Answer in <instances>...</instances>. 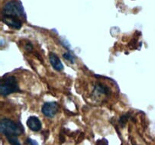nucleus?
Wrapping results in <instances>:
<instances>
[{
    "instance_id": "f257e3e1",
    "label": "nucleus",
    "mask_w": 155,
    "mask_h": 145,
    "mask_svg": "<svg viewBox=\"0 0 155 145\" xmlns=\"http://www.w3.org/2000/svg\"><path fill=\"white\" fill-rule=\"evenodd\" d=\"M23 15L24 10L21 2L17 0H11L4 6L2 20L9 27L15 29H20L22 25L21 18Z\"/></svg>"
},
{
    "instance_id": "f03ea898",
    "label": "nucleus",
    "mask_w": 155,
    "mask_h": 145,
    "mask_svg": "<svg viewBox=\"0 0 155 145\" xmlns=\"http://www.w3.org/2000/svg\"><path fill=\"white\" fill-rule=\"evenodd\" d=\"M0 131L5 137L8 136H18L24 131V128L21 124L8 118H3L0 122Z\"/></svg>"
},
{
    "instance_id": "7ed1b4c3",
    "label": "nucleus",
    "mask_w": 155,
    "mask_h": 145,
    "mask_svg": "<svg viewBox=\"0 0 155 145\" xmlns=\"http://www.w3.org/2000/svg\"><path fill=\"white\" fill-rule=\"evenodd\" d=\"M19 90L18 81L16 78L12 76L6 77L1 82L0 93L2 96H6L13 93H16Z\"/></svg>"
},
{
    "instance_id": "20e7f679",
    "label": "nucleus",
    "mask_w": 155,
    "mask_h": 145,
    "mask_svg": "<svg viewBox=\"0 0 155 145\" xmlns=\"http://www.w3.org/2000/svg\"><path fill=\"white\" fill-rule=\"evenodd\" d=\"M59 110L58 103L54 102H45L41 108V112L44 115L48 118H54Z\"/></svg>"
},
{
    "instance_id": "39448f33",
    "label": "nucleus",
    "mask_w": 155,
    "mask_h": 145,
    "mask_svg": "<svg viewBox=\"0 0 155 145\" xmlns=\"http://www.w3.org/2000/svg\"><path fill=\"white\" fill-rule=\"evenodd\" d=\"M27 125L33 131H39L41 129V122L36 116H30L27 120Z\"/></svg>"
},
{
    "instance_id": "423d86ee",
    "label": "nucleus",
    "mask_w": 155,
    "mask_h": 145,
    "mask_svg": "<svg viewBox=\"0 0 155 145\" xmlns=\"http://www.w3.org/2000/svg\"><path fill=\"white\" fill-rule=\"evenodd\" d=\"M49 61L51 66L53 67V68L55 70H57V71H61V70H64V65H63V64L61 63L59 58L54 53H50Z\"/></svg>"
},
{
    "instance_id": "0eeeda50",
    "label": "nucleus",
    "mask_w": 155,
    "mask_h": 145,
    "mask_svg": "<svg viewBox=\"0 0 155 145\" xmlns=\"http://www.w3.org/2000/svg\"><path fill=\"white\" fill-rule=\"evenodd\" d=\"M111 91L109 87L102 85V83H97L95 86L94 93L98 95H109L110 94Z\"/></svg>"
},
{
    "instance_id": "6e6552de",
    "label": "nucleus",
    "mask_w": 155,
    "mask_h": 145,
    "mask_svg": "<svg viewBox=\"0 0 155 145\" xmlns=\"http://www.w3.org/2000/svg\"><path fill=\"white\" fill-rule=\"evenodd\" d=\"M6 138L12 145H21V143L17 138V136H8L6 137Z\"/></svg>"
},
{
    "instance_id": "1a4fd4ad",
    "label": "nucleus",
    "mask_w": 155,
    "mask_h": 145,
    "mask_svg": "<svg viewBox=\"0 0 155 145\" xmlns=\"http://www.w3.org/2000/svg\"><path fill=\"white\" fill-rule=\"evenodd\" d=\"M63 57H64V59L67 60V61H69L71 63H72V64L74 63V57L73 56L72 54L70 52L64 53V54H63Z\"/></svg>"
},
{
    "instance_id": "9d476101",
    "label": "nucleus",
    "mask_w": 155,
    "mask_h": 145,
    "mask_svg": "<svg viewBox=\"0 0 155 145\" xmlns=\"http://www.w3.org/2000/svg\"><path fill=\"white\" fill-rule=\"evenodd\" d=\"M128 115H122V116L121 117V118H120V119H119L120 124H122V126H124L125 124V123L128 121Z\"/></svg>"
},
{
    "instance_id": "9b49d317",
    "label": "nucleus",
    "mask_w": 155,
    "mask_h": 145,
    "mask_svg": "<svg viewBox=\"0 0 155 145\" xmlns=\"http://www.w3.org/2000/svg\"><path fill=\"white\" fill-rule=\"evenodd\" d=\"M96 145H109V143H108V140L106 138H102L100 139V140H98L96 141Z\"/></svg>"
},
{
    "instance_id": "f8f14e48",
    "label": "nucleus",
    "mask_w": 155,
    "mask_h": 145,
    "mask_svg": "<svg viewBox=\"0 0 155 145\" xmlns=\"http://www.w3.org/2000/svg\"><path fill=\"white\" fill-rule=\"evenodd\" d=\"M25 49L27 51H28V52H31V51H33V45L30 42H28L25 44Z\"/></svg>"
},
{
    "instance_id": "ddd939ff",
    "label": "nucleus",
    "mask_w": 155,
    "mask_h": 145,
    "mask_svg": "<svg viewBox=\"0 0 155 145\" xmlns=\"http://www.w3.org/2000/svg\"><path fill=\"white\" fill-rule=\"evenodd\" d=\"M27 143L28 145H38V142L35 140H32L31 138H27Z\"/></svg>"
}]
</instances>
